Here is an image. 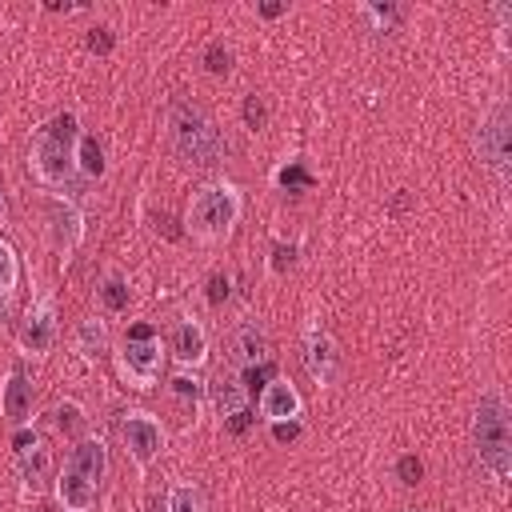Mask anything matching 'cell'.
<instances>
[{"mask_svg": "<svg viewBox=\"0 0 512 512\" xmlns=\"http://www.w3.org/2000/svg\"><path fill=\"white\" fill-rule=\"evenodd\" d=\"M472 448L496 484L512 476V416L500 388H484L472 412Z\"/></svg>", "mask_w": 512, "mask_h": 512, "instance_id": "obj_1", "label": "cell"}, {"mask_svg": "<svg viewBox=\"0 0 512 512\" xmlns=\"http://www.w3.org/2000/svg\"><path fill=\"white\" fill-rule=\"evenodd\" d=\"M168 132H172L176 156L188 160V164H196V168H212V164H220L224 152H228V140H224V132L216 128V120H212L204 108L188 104V100H176V104L168 108Z\"/></svg>", "mask_w": 512, "mask_h": 512, "instance_id": "obj_2", "label": "cell"}, {"mask_svg": "<svg viewBox=\"0 0 512 512\" xmlns=\"http://www.w3.org/2000/svg\"><path fill=\"white\" fill-rule=\"evenodd\" d=\"M76 136H80V120L72 112H60V116H52L48 124L36 128V140H32V152H28V168H32V176L40 184L56 188V184L72 180V172H76V160H72Z\"/></svg>", "mask_w": 512, "mask_h": 512, "instance_id": "obj_3", "label": "cell"}, {"mask_svg": "<svg viewBox=\"0 0 512 512\" xmlns=\"http://www.w3.org/2000/svg\"><path fill=\"white\" fill-rule=\"evenodd\" d=\"M240 212H244L240 188L228 184V180H212V184H204V188L192 192L184 224H188V232L196 240H224L236 228Z\"/></svg>", "mask_w": 512, "mask_h": 512, "instance_id": "obj_4", "label": "cell"}, {"mask_svg": "<svg viewBox=\"0 0 512 512\" xmlns=\"http://www.w3.org/2000/svg\"><path fill=\"white\" fill-rule=\"evenodd\" d=\"M116 368H120V376L132 388H152L160 380V368H164V344H160V336H152V328L136 324L128 332V340L120 344V352H116Z\"/></svg>", "mask_w": 512, "mask_h": 512, "instance_id": "obj_5", "label": "cell"}, {"mask_svg": "<svg viewBox=\"0 0 512 512\" xmlns=\"http://www.w3.org/2000/svg\"><path fill=\"white\" fill-rule=\"evenodd\" d=\"M476 152H480V164L496 172V180L508 176V156H512V128H508V104L496 100L488 108V116L480 120V132H476Z\"/></svg>", "mask_w": 512, "mask_h": 512, "instance_id": "obj_6", "label": "cell"}, {"mask_svg": "<svg viewBox=\"0 0 512 512\" xmlns=\"http://www.w3.org/2000/svg\"><path fill=\"white\" fill-rule=\"evenodd\" d=\"M120 440H124L128 456H132L140 468H148V464L164 452L168 432H164V424H160L152 412H128V416L120 420Z\"/></svg>", "mask_w": 512, "mask_h": 512, "instance_id": "obj_7", "label": "cell"}, {"mask_svg": "<svg viewBox=\"0 0 512 512\" xmlns=\"http://www.w3.org/2000/svg\"><path fill=\"white\" fill-rule=\"evenodd\" d=\"M16 344L32 360H40V356H48L56 348V308H52V300H36L28 308V316H24L20 332H16Z\"/></svg>", "mask_w": 512, "mask_h": 512, "instance_id": "obj_8", "label": "cell"}, {"mask_svg": "<svg viewBox=\"0 0 512 512\" xmlns=\"http://www.w3.org/2000/svg\"><path fill=\"white\" fill-rule=\"evenodd\" d=\"M44 220H48V236H52V244L68 256L76 244H80V236H84V212L68 200V196H44Z\"/></svg>", "mask_w": 512, "mask_h": 512, "instance_id": "obj_9", "label": "cell"}, {"mask_svg": "<svg viewBox=\"0 0 512 512\" xmlns=\"http://www.w3.org/2000/svg\"><path fill=\"white\" fill-rule=\"evenodd\" d=\"M12 444H16V468H20V480H24L28 488H40L44 476H48V468H52V452H48V444H44L36 432H28V428H16Z\"/></svg>", "mask_w": 512, "mask_h": 512, "instance_id": "obj_10", "label": "cell"}, {"mask_svg": "<svg viewBox=\"0 0 512 512\" xmlns=\"http://www.w3.org/2000/svg\"><path fill=\"white\" fill-rule=\"evenodd\" d=\"M300 412H304V400H300L296 384H288V380L272 376V380L260 388V416H264L268 424H280V420H300Z\"/></svg>", "mask_w": 512, "mask_h": 512, "instance_id": "obj_11", "label": "cell"}, {"mask_svg": "<svg viewBox=\"0 0 512 512\" xmlns=\"http://www.w3.org/2000/svg\"><path fill=\"white\" fill-rule=\"evenodd\" d=\"M172 356H176V364L188 368V372H196V368L208 360V332L200 328V320L184 316V320L172 328Z\"/></svg>", "mask_w": 512, "mask_h": 512, "instance_id": "obj_12", "label": "cell"}, {"mask_svg": "<svg viewBox=\"0 0 512 512\" xmlns=\"http://www.w3.org/2000/svg\"><path fill=\"white\" fill-rule=\"evenodd\" d=\"M304 368H308V376L316 384H332V376L340 368V352H336V340L328 332H320V328L308 332V340H304Z\"/></svg>", "mask_w": 512, "mask_h": 512, "instance_id": "obj_13", "label": "cell"}, {"mask_svg": "<svg viewBox=\"0 0 512 512\" xmlns=\"http://www.w3.org/2000/svg\"><path fill=\"white\" fill-rule=\"evenodd\" d=\"M64 468L80 472L84 480H92V484L100 488V480L108 476V448H104V440H100V436H80V440L68 448Z\"/></svg>", "mask_w": 512, "mask_h": 512, "instance_id": "obj_14", "label": "cell"}, {"mask_svg": "<svg viewBox=\"0 0 512 512\" xmlns=\"http://www.w3.org/2000/svg\"><path fill=\"white\" fill-rule=\"evenodd\" d=\"M0 412L12 428H24L28 416H32V380L24 376V368H12L8 380H4V392H0Z\"/></svg>", "mask_w": 512, "mask_h": 512, "instance_id": "obj_15", "label": "cell"}, {"mask_svg": "<svg viewBox=\"0 0 512 512\" xmlns=\"http://www.w3.org/2000/svg\"><path fill=\"white\" fill-rule=\"evenodd\" d=\"M96 492L100 488L92 480H84L72 468H60V476H56V500H60L64 512H92L96 508Z\"/></svg>", "mask_w": 512, "mask_h": 512, "instance_id": "obj_16", "label": "cell"}, {"mask_svg": "<svg viewBox=\"0 0 512 512\" xmlns=\"http://www.w3.org/2000/svg\"><path fill=\"white\" fill-rule=\"evenodd\" d=\"M208 396H212V408H216L220 420H232L236 412L248 408V388H244V380H240L236 372H220V376L208 384Z\"/></svg>", "mask_w": 512, "mask_h": 512, "instance_id": "obj_17", "label": "cell"}, {"mask_svg": "<svg viewBox=\"0 0 512 512\" xmlns=\"http://www.w3.org/2000/svg\"><path fill=\"white\" fill-rule=\"evenodd\" d=\"M232 360H236L240 368L268 364V332H264L256 320H248V324H240V328L232 332Z\"/></svg>", "mask_w": 512, "mask_h": 512, "instance_id": "obj_18", "label": "cell"}, {"mask_svg": "<svg viewBox=\"0 0 512 512\" xmlns=\"http://www.w3.org/2000/svg\"><path fill=\"white\" fill-rule=\"evenodd\" d=\"M72 160H76V172H84L88 180H100L104 176V144L92 136V132H80L76 136V148H72Z\"/></svg>", "mask_w": 512, "mask_h": 512, "instance_id": "obj_19", "label": "cell"}, {"mask_svg": "<svg viewBox=\"0 0 512 512\" xmlns=\"http://www.w3.org/2000/svg\"><path fill=\"white\" fill-rule=\"evenodd\" d=\"M168 392H172V400L184 408V416H196L200 404H204V384H200L196 372H188V368H180V372L168 380Z\"/></svg>", "mask_w": 512, "mask_h": 512, "instance_id": "obj_20", "label": "cell"}, {"mask_svg": "<svg viewBox=\"0 0 512 512\" xmlns=\"http://www.w3.org/2000/svg\"><path fill=\"white\" fill-rule=\"evenodd\" d=\"M96 300H100L108 312H124L128 300H132V288H128L124 276H104V280L96 284Z\"/></svg>", "mask_w": 512, "mask_h": 512, "instance_id": "obj_21", "label": "cell"}, {"mask_svg": "<svg viewBox=\"0 0 512 512\" xmlns=\"http://www.w3.org/2000/svg\"><path fill=\"white\" fill-rule=\"evenodd\" d=\"M164 512H208V504H204V492L196 484H172Z\"/></svg>", "mask_w": 512, "mask_h": 512, "instance_id": "obj_22", "label": "cell"}, {"mask_svg": "<svg viewBox=\"0 0 512 512\" xmlns=\"http://www.w3.org/2000/svg\"><path fill=\"white\" fill-rule=\"evenodd\" d=\"M76 344H80L84 356H104L108 352V328H104V320H84L76 328Z\"/></svg>", "mask_w": 512, "mask_h": 512, "instance_id": "obj_23", "label": "cell"}, {"mask_svg": "<svg viewBox=\"0 0 512 512\" xmlns=\"http://www.w3.org/2000/svg\"><path fill=\"white\" fill-rule=\"evenodd\" d=\"M16 280H20V256L8 240H0V296H12Z\"/></svg>", "mask_w": 512, "mask_h": 512, "instance_id": "obj_24", "label": "cell"}, {"mask_svg": "<svg viewBox=\"0 0 512 512\" xmlns=\"http://www.w3.org/2000/svg\"><path fill=\"white\" fill-rule=\"evenodd\" d=\"M360 12L372 20L376 32H388V28H396L404 20V8H396V4H364Z\"/></svg>", "mask_w": 512, "mask_h": 512, "instance_id": "obj_25", "label": "cell"}, {"mask_svg": "<svg viewBox=\"0 0 512 512\" xmlns=\"http://www.w3.org/2000/svg\"><path fill=\"white\" fill-rule=\"evenodd\" d=\"M56 428L68 432V436H76V432L84 428V408H80L76 400H60V404H56Z\"/></svg>", "mask_w": 512, "mask_h": 512, "instance_id": "obj_26", "label": "cell"}, {"mask_svg": "<svg viewBox=\"0 0 512 512\" xmlns=\"http://www.w3.org/2000/svg\"><path fill=\"white\" fill-rule=\"evenodd\" d=\"M240 116H244V124L252 128V132H260L264 124H268V104H264V96H244V108H240Z\"/></svg>", "mask_w": 512, "mask_h": 512, "instance_id": "obj_27", "label": "cell"}, {"mask_svg": "<svg viewBox=\"0 0 512 512\" xmlns=\"http://www.w3.org/2000/svg\"><path fill=\"white\" fill-rule=\"evenodd\" d=\"M228 64H232V52L216 40V44H208V52H204V68L212 72V76H220V72H228Z\"/></svg>", "mask_w": 512, "mask_h": 512, "instance_id": "obj_28", "label": "cell"}, {"mask_svg": "<svg viewBox=\"0 0 512 512\" xmlns=\"http://www.w3.org/2000/svg\"><path fill=\"white\" fill-rule=\"evenodd\" d=\"M112 44H116V36H112V28L108 24H96V28H88V48L92 52H112Z\"/></svg>", "mask_w": 512, "mask_h": 512, "instance_id": "obj_29", "label": "cell"}, {"mask_svg": "<svg viewBox=\"0 0 512 512\" xmlns=\"http://www.w3.org/2000/svg\"><path fill=\"white\" fill-rule=\"evenodd\" d=\"M228 292H232V276H228V272H212V276H208V300H212V304H224Z\"/></svg>", "mask_w": 512, "mask_h": 512, "instance_id": "obj_30", "label": "cell"}, {"mask_svg": "<svg viewBox=\"0 0 512 512\" xmlns=\"http://www.w3.org/2000/svg\"><path fill=\"white\" fill-rule=\"evenodd\" d=\"M396 476H400L404 484H416V480L424 476V464H420L416 456H400V460H396Z\"/></svg>", "mask_w": 512, "mask_h": 512, "instance_id": "obj_31", "label": "cell"}, {"mask_svg": "<svg viewBox=\"0 0 512 512\" xmlns=\"http://www.w3.org/2000/svg\"><path fill=\"white\" fill-rule=\"evenodd\" d=\"M300 436V420H280V424H272V440L276 444H288V440H296Z\"/></svg>", "mask_w": 512, "mask_h": 512, "instance_id": "obj_32", "label": "cell"}, {"mask_svg": "<svg viewBox=\"0 0 512 512\" xmlns=\"http://www.w3.org/2000/svg\"><path fill=\"white\" fill-rule=\"evenodd\" d=\"M292 256H296V248H292V244H288V248H284V244H276V248H272V272H284V268L292 264Z\"/></svg>", "mask_w": 512, "mask_h": 512, "instance_id": "obj_33", "label": "cell"}, {"mask_svg": "<svg viewBox=\"0 0 512 512\" xmlns=\"http://www.w3.org/2000/svg\"><path fill=\"white\" fill-rule=\"evenodd\" d=\"M248 424H252V412H248V408H244V412H236L232 420H224V428H228V432H236V436H240V432H248Z\"/></svg>", "mask_w": 512, "mask_h": 512, "instance_id": "obj_34", "label": "cell"}, {"mask_svg": "<svg viewBox=\"0 0 512 512\" xmlns=\"http://www.w3.org/2000/svg\"><path fill=\"white\" fill-rule=\"evenodd\" d=\"M256 12H260L264 20H276V16H284V12H288V4H260Z\"/></svg>", "mask_w": 512, "mask_h": 512, "instance_id": "obj_35", "label": "cell"}, {"mask_svg": "<svg viewBox=\"0 0 512 512\" xmlns=\"http://www.w3.org/2000/svg\"><path fill=\"white\" fill-rule=\"evenodd\" d=\"M8 320V296H0V324Z\"/></svg>", "mask_w": 512, "mask_h": 512, "instance_id": "obj_36", "label": "cell"}, {"mask_svg": "<svg viewBox=\"0 0 512 512\" xmlns=\"http://www.w3.org/2000/svg\"><path fill=\"white\" fill-rule=\"evenodd\" d=\"M0 212H4V192H0Z\"/></svg>", "mask_w": 512, "mask_h": 512, "instance_id": "obj_37", "label": "cell"}]
</instances>
